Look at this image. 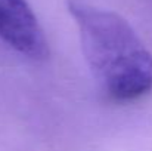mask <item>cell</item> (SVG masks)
I'll use <instances>...</instances> for the list:
<instances>
[{"mask_svg": "<svg viewBox=\"0 0 152 151\" xmlns=\"http://www.w3.org/2000/svg\"><path fill=\"white\" fill-rule=\"evenodd\" d=\"M81 50L101 91L118 102L152 92V53L118 13L83 0H66Z\"/></svg>", "mask_w": 152, "mask_h": 151, "instance_id": "cell-1", "label": "cell"}, {"mask_svg": "<svg viewBox=\"0 0 152 151\" xmlns=\"http://www.w3.org/2000/svg\"><path fill=\"white\" fill-rule=\"evenodd\" d=\"M0 37L33 61H45L50 53L46 34L27 0H0Z\"/></svg>", "mask_w": 152, "mask_h": 151, "instance_id": "cell-2", "label": "cell"}]
</instances>
